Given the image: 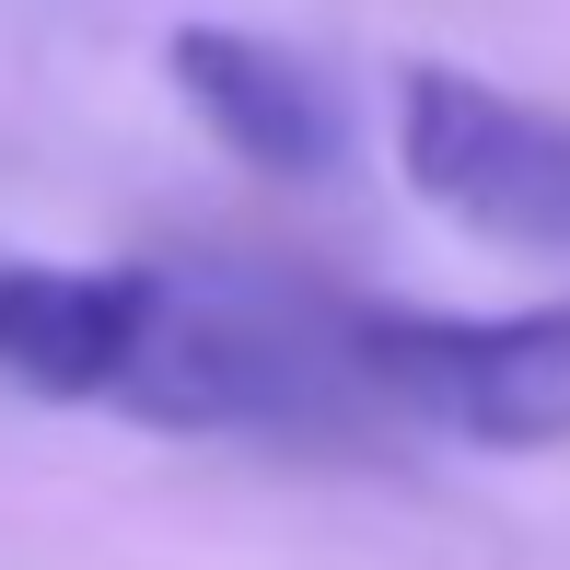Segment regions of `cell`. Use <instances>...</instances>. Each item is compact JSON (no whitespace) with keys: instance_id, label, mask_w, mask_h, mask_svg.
Returning a JSON list of instances; mask_svg holds the SVG:
<instances>
[{"instance_id":"obj_1","label":"cell","mask_w":570,"mask_h":570,"mask_svg":"<svg viewBox=\"0 0 570 570\" xmlns=\"http://www.w3.org/2000/svg\"><path fill=\"white\" fill-rule=\"evenodd\" d=\"M338 350L361 396L454 431L478 454H548L570 443V303L512 315H420V303H350Z\"/></svg>"},{"instance_id":"obj_2","label":"cell","mask_w":570,"mask_h":570,"mask_svg":"<svg viewBox=\"0 0 570 570\" xmlns=\"http://www.w3.org/2000/svg\"><path fill=\"white\" fill-rule=\"evenodd\" d=\"M396 175L431 198L454 233L512 256H570V117L478 70L407 59L396 70Z\"/></svg>"},{"instance_id":"obj_3","label":"cell","mask_w":570,"mask_h":570,"mask_svg":"<svg viewBox=\"0 0 570 570\" xmlns=\"http://www.w3.org/2000/svg\"><path fill=\"white\" fill-rule=\"evenodd\" d=\"M164 268L140 256H0V384L47 407H117Z\"/></svg>"},{"instance_id":"obj_4","label":"cell","mask_w":570,"mask_h":570,"mask_svg":"<svg viewBox=\"0 0 570 570\" xmlns=\"http://www.w3.org/2000/svg\"><path fill=\"white\" fill-rule=\"evenodd\" d=\"M164 70H175V94H187V117L210 128L245 175H279V187L338 175L350 106H338V82H326L315 59H292L279 36H245V23H175Z\"/></svg>"}]
</instances>
